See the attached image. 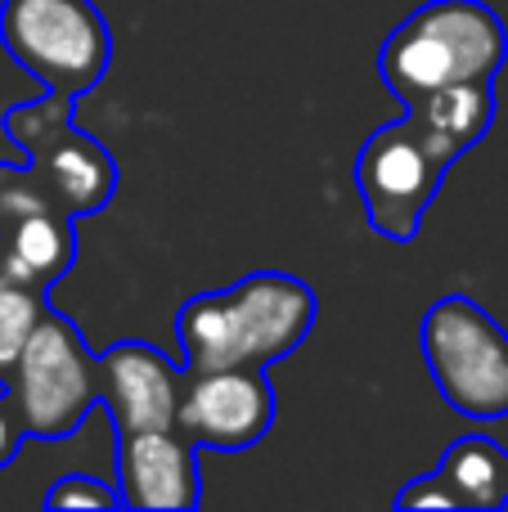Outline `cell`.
Masks as SVG:
<instances>
[{
  "label": "cell",
  "mask_w": 508,
  "mask_h": 512,
  "mask_svg": "<svg viewBox=\"0 0 508 512\" xmlns=\"http://www.w3.org/2000/svg\"><path fill=\"white\" fill-rule=\"evenodd\" d=\"M315 324V292L293 274H248L225 292H198L185 301L176 328L185 346V373L261 364L297 351Z\"/></svg>",
  "instance_id": "obj_1"
},
{
  "label": "cell",
  "mask_w": 508,
  "mask_h": 512,
  "mask_svg": "<svg viewBox=\"0 0 508 512\" xmlns=\"http://www.w3.org/2000/svg\"><path fill=\"white\" fill-rule=\"evenodd\" d=\"M508 59V32L482 0H428L383 45V81L414 99L455 81H491Z\"/></svg>",
  "instance_id": "obj_2"
},
{
  "label": "cell",
  "mask_w": 508,
  "mask_h": 512,
  "mask_svg": "<svg viewBox=\"0 0 508 512\" xmlns=\"http://www.w3.org/2000/svg\"><path fill=\"white\" fill-rule=\"evenodd\" d=\"M0 41L59 99L86 95L113 59L108 23L90 0H5Z\"/></svg>",
  "instance_id": "obj_3"
},
{
  "label": "cell",
  "mask_w": 508,
  "mask_h": 512,
  "mask_svg": "<svg viewBox=\"0 0 508 512\" xmlns=\"http://www.w3.org/2000/svg\"><path fill=\"white\" fill-rule=\"evenodd\" d=\"M419 346L455 414L508 418V337L473 297H441L423 315Z\"/></svg>",
  "instance_id": "obj_4"
},
{
  "label": "cell",
  "mask_w": 508,
  "mask_h": 512,
  "mask_svg": "<svg viewBox=\"0 0 508 512\" xmlns=\"http://www.w3.org/2000/svg\"><path fill=\"white\" fill-rule=\"evenodd\" d=\"M9 391L18 400L27 436L63 441L99 405V360L86 351L81 333L68 319L41 315L32 342L23 346L14 373H9Z\"/></svg>",
  "instance_id": "obj_5"
},
{
  "label": "cell",
  "mask_w": 508,
  "mask_h": 512,
  "mask_svg": "<svg viewBox=\"0 0 508 512\" xmlns=\"http://www.w3.org/2000/svg\"><path fill=\"white\" fill-rule=\"evenodd\" d=\"M446 171L450 167L432 153V144L423 140L410 113H405V122L374 131L356 158V185L360 198H365L369 225L383 239H414Z\"/></svg>",
  "instance_id": "obj_6"
},
{
  "label": "cell",
  "mask_w": 508,
  "mask_h": 512,
  "mask_svg": "<svg viewBox=\"0 0 508 512\" xmlns=\"http://www.w3.org/2000/svg\"><path fill=\"white\" fill-rule=\"evenodd\" d=\"M275 423V387L261 364L189 373L176 427L198 450H248Z\"/></svg>",
  "instance_id": "obj_7"
},
{
  "label": "cell",
  "mask_w": 508,
  "mask_h": 512,
  "mask_svg": "<svg viewBox=\"0 0 508 512\" xmlns=\"http://www.w3.org/2000/svg\"><path fill=\"white\" fill-rule=\"evenodd\" d=\"M180 369L144 342H117L99 355V400L126 432H162L180 418Z\"/></svg>",
  "instance_id": "obj_8"
},
{
  "label": "cell",
  "mask_w": 508,
  "mask_h": 512,
  "mask_svg": "<svg viewBox=\"0 0 508 512\" xmlns=\"http://www.w3.org/2000/svg\"><path fill=\"white\" fill-rule=\"evenodd\" d=\"M117 495L126 508L185 512L198 508V445L176 427L126 432L117 445Z\"/></svg>",
  "instance_id": "obj_9"
},
{
  "label": "cell",
  "mask_w": 508,
  "mask_h": 512,
  "mask_svg": "<svg viewBox=\"0 0 508 512\" xmlns=\"http://www.w3.org/2000/svg\"><path fill=\"white\" fill-rule=\"evenodd\" d=\"M414 126L423 131V140L432 144L446 167H455V158L486 135L495 117V86L491 81H455V86H437L428 95L405 99Z\"/></svg>",
  "instance_id": "obj_10"
},
{
  "label": "cell",
  "mask_w": 508,
  "mask_h": 512,
  "mask_svg": "<svg viewBox=\"0 0 508 512\" xmlns=\"http://www.w3.org/2000/svg\"><path fill=\"white\" fill-rule=\"evenodd\" d=\"M77 256V239L68 230V212H32L0 225V274L23 288L41 292Z\"/></svg>",
  "instance_id": "obj_11"
},
{
  "label": "cell",
  "mask_w": 508,
  "mask_h": 512,
  "mask_svg": "<svg viewBox=\"0 0 508 512\" xmlns=\"http://www.w3.org/2000/svg\"><path fill=\"white\" fill-rule=\"evenodd\" d=\"M32 153H45V162H41L45 185H50V194L59 198V207L68 216H86L113 198V185H117L113 158H108L95 140L59 126V140H54L50 149L36 144Z\"/></svg>",
  "instance_id": "obj_12"
},
{
  "label": "cell",
  "mask_w": 508,
  "mask_h": 512,
  "mask_svg": "<svg viewBox=\"0 0 508 512\" xmlns=\"http://www.w3.org/2000/svg\"><path fill=\"white\" fill-rule=\"evenodd\" d=\"M441 477L459 495V508L508 504V454L491 436H459L441 459Z\"/></svg>",
  "instance_id": "obj_13"
},
{
  "label": "cell",
  "mask_w": 508,
  "mask_h": 512,
  "mask_svg": "<svg viewBox=\"0 0 508 512\" xmlns=\"http://www.w3.org/2000/svg\"><path fill=\"white\" fill-rule=\"evenodd\" d=\"M41 297L36 288H23V283L5 279L0 274V378H9L23 355V346L32 342L36 324H41Z\"/></svg>",
  "instance_id": "obj_14"
},
{
  "label": "cell",
  "mask_w": 508,
  "mask_h": 512,
  "mask_svg": "<svg viewBox=\"0 0 508 512\" xmlns=\"http://www.w3.org/2000/svg\"><path fill=\"white\" fill-rule=\"evenodd\" d=\"M32 212H63L59 198L50 194V185H36L32 176H18L14 167H0V225L18 221Z\"/></svg>",
  "instance_id": "obj_15"
},
{
  "label": "cell",
  "mask_w": 508,
  "mask_h": 512,
  "mask_svg": "<svg viewBox=\"0 0 508 512\" xmlns=\"http://www.w3.org/2000/svg\"><path fill=\"white\" fill-rule=\"evenodd\" d=\"M122 504V495H117L113 486H104L99 477H90V472H68V477H59L50 486V495H45V508H117Z\"/></svg>",
  "instance_id": "obj_16"
},
{
  "label": "cell",
  "mask_w": 508,
  "mask_h": 512,
  "mask_svg": "<svg viewBox=\"0 0 508 512\" xmlns=\"http://www.w3.org/2000/svg\"><path fill=\"white\" fill-rule=\"evenodd\" d=\"M396 504H401V508H459V495L446 486V477H441V472H432V477L410 481V486L396 495Z\"/></svg>",
  "instance_id": "obj_17"
},
{
  "label": "cell",
  "mask_w": 508,
  "mask_h": 512,
  "mask_svg": "<svg viewBox=\"0 0 508 512\" xmlns=\"http://www.w3.org/2000/svg\"><path fill=\"white\" fill-rule=\"evenodd\" d=\"M23 436H27V423H23V414H18L14 391H0V468H5V463H14Z\"/></svg>",
  "instance_id": "obj_18"
}]
</instances>
